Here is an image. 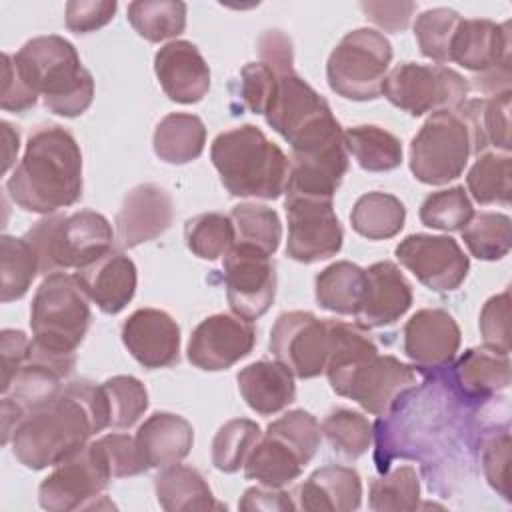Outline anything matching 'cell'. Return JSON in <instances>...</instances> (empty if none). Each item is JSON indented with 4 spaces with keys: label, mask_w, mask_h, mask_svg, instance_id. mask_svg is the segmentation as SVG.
<instances>
[{
    "label": "cell",
    "mask_w": 512,
    "mask_h": 512,
    "mask_svg": "<svg viewBox=\"0 0 512 512\" xmlns=\"http://www.w3.org/2000/svg\"><path fill=\"white\" fill-rule=\"evenodd\" d=\"M256 344L254 326L232 314H212L192 332L188 342V360L206 372L228 370L246 358Z\"/></svg>",
    "instance_id": "18"
},
{
    "label": "cell",
    "mask_w": 512,
    "mask_h": 512,
    "mask_svg": "<svg viewBox=\"0 0 512 512\" xmlns=\"http://www.w3.org/2000/svg\"><path fill=\"white\" fill-rule=\"evenodd\" d=\"M382 94L410 116H424L460 108L468 100V82L442 64L402 62L386 74Z\"/></svg>",
    "instance_id": "12"
},
{
    "label": "cell",
    "mask_w": 512,
    "mask_h": 512,
    "mask_svg": "<svg viewBox=\"0 0 512 512\" xmlns=\"http://www.w3.org/2000/svg\"><path fill=\"white\" fill-rule=\"evenodd\" d=\"M320 438L322 428L314 414L290 410L270 422L254 444L244 462V476L268 488H282L302 474L314 458Z\"/></svg>",
    "instance_id": "6"
},
{
    "label": "cell",
    "mask_w": 512,
    "mask_h": 512,
    "mask_svg": "<svg viewBox=\"0 0 512 512\" xmlns=\"http://www.w3.org/2000/svg\"><path fill=\"white\" fill-rule=\"evenodd\" d=\"M236 382L244 402L262 416L284 410L296 398L294 374L278 360H258L244 366Z\"/></svg>",
    "instance_id": "29"
},
{
    "label": "cell",
    "mask_w": 512,
    "mask_h": 512,
    "mask_svg": "<svg viewBox=\"0 0 512 512\" xmlns=\"http://www.w3.org/2000/svg\"><path fill=\"white\" fill-rule=\"evenodd\" d=\"M236 230V242L254 246L264 254L272 256L282 240V224L278 214L256 202L236 204L230 212Z\"/></svg>",
    "instance_id": "41"
},
{
    "label": "cell",
    "mask_w": 512,
    "mask_h": 512,
    "mask_svg": "<svg viewBox=\"0 0 512 512\" xmlns=\"http://www.w3.org/2000/svg\"><path fill=\"white\" fill-rule=\"evenodd\" d=\"M364 282V268L348 260L334 262L316 276V300L330 312L354 316L364 292Z\"/></svg>",
    "instance_id": "35"
},
{
    "label": "cell",
    "mask_w": 512,
    "mask_h": 512,
    "mask_svg": "<svg viewBox=\"0 0 512 512\" xmlns=\"http://www.w3.org/2000/svg\"><path fill=\"white\" fill-rule=\"evenodd\" d=\"M6 190L26 212L48 216L76 204L82 198V152L72 132L58 124L38 126Z\"/></svg>",
    "instance_id": "3"
},
{
    "label": "cell",
    "mask_w": 512,
    "mask_h": 512,
    "mask_svg": "<svg viewBox=\"0 0 512 512\" xmlns=\"http://www.w3.org/2000/svg\"><path fill=\"white\" fill-rule=\"evenodd\" d=\"M270 352L296 378H316L332 352V320L312 312H282L270 330Z\"/></svg>",
    "instance_id": "13"
},
{
    "label": "cell",
    "mask_w": 512,
    "mask_h": 512,
    "mask_svg": "<svg viewBox=\"0 0 512 512\" xmlns=\"http://www.w3.org/2000/svg\"><path fill=\"white\" fill-rule=\"evenodd\" d=\"M96 446L106 460L112 478L138 476L150 468L140 452L136 436L132 438L128 434H106L96 440Z\"/></svg>",
    "instance_id": "50"
},
{
    "label": "cell",
    "mask_w": 512,
    "mask_h": 512,
    "mask_svg": "<svg viewBox=\"0 0 512 512\" xmlns=\"http://www.w3.org/2000/svg\"><path fill=\"white\" fill-rule=\"evenodd\" d=\"M92 312L88 296L76 276L52 272L40 282L32 306V340L56 354H74L90 328Z\"/></svg>",
    "instance_id": "9"
},
{
    "label": "cell",
    "mask_w": 512,
    "mask_h": 512,
    "mask_svg": "<svg viewBox=\"0 0 512 512\" xmlns=\"http://www.w3.org/2000/svg\"><path fill=\"white\" fill-rule=\"evenodd\" d=\"M174 220V202L168 190L146 182L134 186L116 214V238L122 248H134L162 236Z\"/></svg>",
    "instance_id": "21"
},
{
    "label": "cell",
    "mask_w": 512,
    "mask_h": 512,
    "mask_svg": "<svg viewBox=\"0 0 512 512\" xmlns=\"http://www.w3.org/2000/svg\"><path fill=\"white\" fill-rule=\"evenodd\" d=\"M26 416V410L10 396L2 398V444H8L12 440L14 430Z\"/></svg>",
    "instance_id": "60"
},
{
    "label": "cell",
    "mask_w": 512,
    "mask_h": 512,
    "mask_svg": "<svg viewBox=\"0 0 512 512\" xmlns=\"http://www.w3.org/2000/svg\"><path fill=\"white\" fill-rule=\"evenodd\" d=\"M482 468L488 484L504 498L510 500V434L504 430L494 434L482 452Z\"/></svg>",
    "instance_id": "52"
},
{
    "label": "cell",
    "mask_w": 512,
    "mask_h": 512,
    "mask_svg": "<svg viewBox=\"0 0 512 512\" xmlns=\"http://www.w3.org/2000/svg\"><path fill=\"white\" fill-rule=\"evenodd\" d=\"M136 442L150 468H164L184 460L194 444V428L180 414L154 412L140 424Z\"/></svg>",
    "instance_id": "30"
},
{
    "label": "cell",
    "mask_w": 512,
    "mask_h": 512,
    "mask_svg": "<svg viewBox=\"0 0 512 512\" xmlns=\"http://www.w3.org/2000/svg\"><path fill=\"white\" fill-rule=\"evenodd\" d=\"M344 144L362 170L388 172L402 164L400 140L380 126L360 124L346 128Z\"/></svg>",
    "instance_id": "36"
},
{
    "label": "cell",
    "mask_w": 512,
    "mask_h": 512,
    "mask_svg": "<svg viewBox=\"0 0 512 512\" xmlns=\"http://www.w3.org/2000/svg\"><path fill=\"white\" fill-rule=\"evenodd\" d=\"M322 434L346 460L360 458L372 444V424L364 414L348 408L332 410L322 422Z\"/></svg>",
    "instance_id": "45"
},
{
    "label": "cell",
    "mask_w": 512,
    "mask_h": 512,
    "mask_svg": "<svg viewBox=\"0 0 512 512\" xmlns=\"http://www.w3.org/2000/svg\"><path fill=\"white\" fill-rule=\"evenodd\" d=\"M2 138H4V172L10 170V166L14 164V158L18 154V148H20V136H18V130L12 128L10 122L2 120Z\"/></svg>",
    "instance_id": "61"
},
{
    "label": "cell",
    "mask_w": 512,
    "mask_h": 512,
    "mask_svg": "<svg viewBox=\"0 0 512 512\" xmlns=\"http://www.w3.org/2000/svg\"><path fill=\"white\" fill-rule=\"evenodd\" d=\"M210 158L232 196L276 200L286 190L290 160L254 124L220 132L210 146Z\"/></svg>",
    "instance_id": "4"
},
{
    "label": "cell",
    "mask_w": 512,
    "mask_h": 512,
    "mask_svg": "<svg viewBox=\"0 0 512 512\" xmlns=\"http://www.w3.org/2000/svg\"><path fill=\"white\" fill-rule=\"evenodd\" d=\"M462 16L452 8L424 10L414 22V36L420 52L438 64L450 62V46Z\"/></svg>",
    "instance_id": "48"
},
{
    "label": "cell",
    "mask_w": 512,
    "mask_h": 512,
    "mask_svg": "<svg viewBox=\"0 0 512 512\" xmlns=\"http://www.w3.org/2000/svg\"><path fill=\"white\" fill-rule=\"evenodd\" d=\"M510 218L500 212H480L460 230L470 254L478 260H500L510 252Z\"/></svg>",
    "instance_id": "44"
},
{
    "label": "cell",
    "mask_w": 512,
    "mask_h": 512,
    "mask_svg": "<svg viewBox=\"0 0 512 512\" xmlns=\"http://www.w3.org/2000/svg\"><path fill=\"white\" fill-rule=\"evenodd\" d=\"M480 334L484 346L502 354L510 352V290L488 298L480 312Z\"/></svg>",
    "instance_id": "51"
},
{
    "label": "cell",
    "mask_w": 512,
    "mask_h": 512,
    "mask_svg": "<svg viewBox=\"0 0 512 512\" xmlns=\"http://www.w3.org/2000/svg\"><path fill=\"white\" fill-rule=\"evenodd\" d=\"M104 428L108 418L100 386L72 380L52 402L26 412L12 434V454L30 470L58 466Z\"/></svg>",
    "instance_id": "1"
},
{
    "label": "cell",
    "mask_w": 512,
    "mask_h": 512,
    "mask_svg": "<svg viewBox=\"0 0 512 512\" xmlns=\"http://www.w3.org/2000/svg\"><path fill=\"white\" fill-rule=\"evenodd\" d=\"M260 62L268 64L276 72L294 70V52L292 42L282 30H266L258 38Z\"/></svg>",
    "instance_id": "58"
},
{
    "label": "cell",
    "mask_w": 512,
    "mask_h": 512,
    "mask_svg": "<svg viewBox=\"0 0 512 512\" xmlns=\"http://www.w3.org/2000/svg\"><path fill=\"white\" fill-rule=\"evenodd\" d=\"M406 208L394 194L386 192H368L362 194L352 212V228L368 240H386L396 236L404 228Z\"/></svg>",
    "instance_id": "37"
},
{
    "label": "cell",
    "mask_w": 512,
    "mask_h": 512,
    "mask_svg": "<svg viewBox=\"0 0 512 512\" xmlns=\"http://www.w3.org/2000/svg\"><path fill=\"white\" fill-rule=\"evenodd\" d=\"M34 248L40 274L82 268L112 248V226L100 212L80 210L70 216L48 214L38 220L26 234Z\"/></svg>",
    "instance_id": "7"
},
{
    "label": "cell",
    "mask_w": 512,
    "mask_h": 512,
    "mask_svg": "<svg viewBox=\"0 0 512 512\" xmlns=\"http://www.w3.org/2000/svg\"><path fill=\"white\" fill-rule=\"evenodd\" d=\"M394 252L398 262L434 292L460 288L470 270L468 256L452 236L410 234Z\"/></svg>",
    "instance_id": "17"
},
{
    "label": "cell",
    "mask_w": 512,
    "mask_h": 512,
    "mask_svg": "<svg viewBox=\"0 0 512 512\" xmlns=\"http://www.w3.org/2000/svg\"><path fill=\"white\" fill-rule=\"evenodd\" d=\"M418 216L428 228L456 232L472 220L474 208L464 186H452L428 194L420 204Z\"/></svg>",
    "instance_id": "47"
},
{
    "label": "cell",
    "mask_w": 512,
    "mask_h": 512,
    "mask_svg": "<svg viewBox=\"0 0 512 512\" xmlns=\"http://www.w3.org/2000/svg\"><path fill=\"white\" fill-rule=\"evenodd\" d=\"M262 116L292 152L316 148L344 132L328 102L296 70L276 72Z\"/></svg>",
    "instance_id": "8"
},
{
    "label": "cell",
    "mask_w": 512,
    "mask_h": 512,
    "mask_svg": "<svg viewBox=\"0 0 512 512\" xmlns=\"http://www.w3.org/2000/svg\"><path fill=\"white\" fill-rule=\"evenodd\" d=\"M114 0H72L66 4V28L74 34H88L106 26L116 12Z\"/></svg>",
    "instance_id": "53"
},
{
    "label": "cell",
    "mask_w": 512,
    "mask_h": 512,
    "mask_svg": "<svg viewBox=\"0 0 512 512\" xmlns=\"http://www.w3.org/2000/svg\"><path fill=\"white\" fill-rule=\"evenodd\" d=\"M512 162L508 154L482 152L468 170V192L478 204H508L512 192Z\"/></svg>",
    "instance_id": "40"
},
{
    "label": "cell",
    "mask_w": 512,
    "mask_h": 512,
    "mask_svg": "<svg viewBox=\"0 0 512 512\" xmlns=\"http://www.w3.org/2000/svg\"><path fill=\"white\" fill-rule=\"evenodd\" d=\"M450 62L476 74L510 64L508 24H496L486 18H462L452 38Z\"/></svg>",
    "instance_id": "27"
},
{
    "label": "cell",
    "mask_w": 512,
    "mask_h": 512,
    "mask_svg": "<svg viewBox=\"0 0 512 512\" xmlns=\"http://www.w3.org/2000/svg\"><path fill=\"white\" fill-rule=\"evenodd\" d=\"M108 428H130L148 408L146 386L134 376H112L100 384Z\"/></svg>",
    "instance_id": "43"
},
{
    "label": "cell",
    "mask_w": 512,
    "mask_h": 512,
    "mask_svg": "<svg viewBox=\"0 0 512 512\" xmlns=\"http://www.w3.org/2000/svg\"><path fill=\"white\" fill-rule=\"evenodd\" d=\"M420 500V480L412 466L404 464L388 474L372 480L370 484V508L378 512L386 510H416Z\"/></svg>",
    "instance_id": "49"
},
{
    "label": "cell",
    "mask_w": 512,
    "mask_h": 512,
    "mask_svg": "<svg viewBox=\"0 0 512 512\" xmlns=\"http://www.w3.org/2000/svg\"><path fill=\"white\" fill-rule=\"evenodd\" d=\"M184 238L190 252L198 258L218 260L236 244V230L230 216L220 212H204L186 220Z\"/></svg>",
    "instance_id": "42"
},
{
    "label": "cell",
    "mask_w": 512,
    "mask_h": 512,
    "mask_svg": "<svg viewBox=\"0 0 512 512\" xmlns=\"http://www.w3.org/2000/svg\"><path fill=\"white\" fill-rule=\"evenodd\" d=\"M454 382L464 396L486 400L510 384V358L488 346L466 350L454 366Z\"/></svg>",
    "instance_id": "31"
},
{
    "label": "cell",
    "mask_w": 512,
    "mask_h": 512,
    "mask_svg": "<svg viewBox=\"0 0 512 512\" xmlns=\"http://www.w3.org/2000/svg\"><path fill=\"white\" fill-rule=\"evenodd\" d=\"M390 62L392 44L388 38L372 28H356L328 56V86L346 100H376L382 94Z\"/></svg>",
    "instance_id": "10"
},
{
    "label": "cell",
    "mask_w": 512,
    "mask_h": 512,
    "mask_svg": "<svg viewBox=\"0 0 512 512\" xmlns=\"http://www.w3.org/2000/svg\"><path fill=\"white\" fill-rule=\"evenodd\" d=\"M366 18L386 32H402L408 28L416 10L414 2H362Z\"/></svg>",
    "instance_id": "57"
},
{
    "label": "cell",
    "mask_w": 512,
    "mask_h": 512,
    "mask_svg": "<svg viewBox=\"0 0 512 512\" xmlns=\"http://www.w3.org/2000/svg\"><path fill=\"white\" fill-rule=\"evenodd\" d=\"M412 306V286L394 262L382 260L366 270L364 292L356 310V324L382 328L400 320Z\"/></svg>",
    "instance_id": "24"
},
{
    "label": "cell",
    "mask_w": 512,
    "mask_h": 512,
    "mask_svg": "<svg viewBox=\"0 0 512 512\" xmlns=\"http://www.w3.org/2000/svg\"><path fill=\"white\" fill-rule=\"evenodd\" d=\"M260 436V426L248 418H234L222 424L212 440L214 468L228 474L240 470Z\"/></svg>",
    "instance_id": "46"
},
{
    "label": "cell",
    "mask_w": 512,
    "mask_h": 512,
    "mask_svg": "<svg viewBox=\"0 0 512 512\" xmlns=\"http://www.w3.org/2000/svg\"><path fill=\"white\" fill-rule=\"evenodd\" d=\"M284 208L288 216L286 254L292 260L314 264L340 252L344 232L332 200L286 196Z\"/></svg>",
    "instance_id": "14"
},
{
    "label": "cell",
    "mask_w": 512,
    "mask_h": 512,
    "mask_svg": "<svg viewBox=\"0 0 512 512\" xmlns=\"http://www.w3.org/2000/svg\"><path fill=\"white\" fill-rule=\"evenodd\" d=\"M152 144L162 162L182 166L202 154L206 144V126L194 114L172 112L158 122Z\"/></svg>",
    "instance_id": "34"
},
{
    "label": "cell",
    "mask_w": 512,
    "mask_h": 512,
    "mask_svg": "<svg viewBox=\"0 0 512 512\" xmlns=\"http://www.w3.org/2000/svg\"><path fill=\"white\" fill-rule=\"evenodd\" d=\"M112 480L106 460L102 458L96 442L86 444L76 456L58 464L38 488V502L50 512H68L86 508L88 500L100 496V492Z\"/></svg>",
    "instance_id": "16"
},
{
    "label": "cell",
    "mask_w": 512,
    "mask_h": 512,
    "mask_svg": "<svg viewBox=\"0 0 512 512\" xmlns=\"http://www.w3.org/2000/svg\"><path fill=\"white\" fill-rule=\"evenodd\" d=\"M346 172L348 150L342 132L316 148L292 152L290 174L284 194L332 200Z\"/></svg>",
    "instance_id": "20"
},
{
    "label": "cell",
    "mask_w": 512,
    "mask_h": 512,
    "mask_svg": "<svg viewBox=\"0 0 512 512\" xmlns=\"http://www.w3.org/2000/svg\"><path fill=\"white\" fill-rule=\"evenodd\" d=\"M224 284L232 312L254 322L274 302L276 266L262 250L236 242L224 256Z\"/></svg>",
    "instance_id": "15"
},
{
    "label": "cell",
    "mask_w": 512,
    "mask_h": 512,
    "mask_svg": "<svg viewBox=\"0 0 512 512\" xmlns=\"http://www.w3.org/2000/svg\"><path fill=\"white\" fill-rule=\"evenodd\" d=\"M324 372L336 394L376 416L388 414L418 382L412 366L378 354L362 326L340 320H332V352Z\"/></svg>",
    "instance_id": "2"
},
{
    "label": "cell",
    "mask_w": 512,
    "mask_h": 512,
    "mask_svg": "<svg viewBox=\"0 0 512 512\" xmlns=\"http://www.w3.org/2000/svg\"><path fill=\"white\" fill-rule=\"evenodd\" d=\"M158 504L168 512H192L224 508L214 500L206 478L192 466L180 462L164 466L154 478Z\"/></svg>",
    "instance_id": "32"
},
{
    "label": "cell",
    "mask_w": 512,
    "mask_h": 512,
    "mask_svg": "<svg viewBox=\"0 0 512 512\" xmlns=\"http://www.w3.org/2000/svg\"><path fill=\"white\" fill-rule=\"evenodd\" d=\"M74 366L76 354H56L32 340L28 356L16 372L8 394H12L10 398L26 412L46 406L64 390L66 378L72 374Z\"/></svg>",
    "instance_id": "23"
},
{
    "label": "cell",
    "mask_w": 512,
    "mask_h": 512,
    "mask_svg": "<svg viewBox=\"0 0 512 512\" xmlns=\"http://www.w3.org/2000/svg\"><path fill=\"white\" fill-rule=\"evenodd\" d=\"M20 78L42 96L44 106L66 118L80 116L94 98V78L82 66L72 42L48 34L28 40L14 56Z\"/></svg>",
    "instance_id": "5"
},
{
    "label": "cell",
    "mask_w": 512,
    "mask_h": 512,
    "mask_svg": "<svg viewBox=\"0 0 512 512\" xmlns=\"http://www.w3.org/2000/svg\"><path fill=\"white\" fill-rule=\"evenodd\" d=\"M0 254V300L8 304L28 292L36 274H40V264L24 236L4 234L0 238Z\"/></svg>",
    "instance_id": "38"
},
{
    "label": "cell",
    "mask_w": 512,
    "mask_h": 512,
    "mask_svg": "<svg viewBox=\"0 0 512 512\" xmlns=\"http://www.w3.org/2000/svg\"><path fill=\"white\" fill-rule=\"evenodd\" d=\"M294 498L296 508L308 512H350L360 508L362 480L354 468L338 464L322 466L296 488Z\"/></svg>",
    "instance_id": "28"
},
{
    "label": "cell",
    "mask_w": 512,
    "mask_h": 512,
    "mask_svg": "<svg viewBox=\"0 0 512 512\" xmlns=\"http://www.w3.org/2000/svg\"><path fill=\"white\" fill-rule=\"evenodd\" d=\"M292 494L280 490V488H248L240 502L238 508L240 510H294L296 502H292L290 498Z\"/></svg>",
    "instance_id": "59"
},
{
    "label": "cell",
    "mask_w": 512,
    "mask_h": 512,
    "mask_svg": "<svg viewBox=\"0 0 512 512\" xmlns=\"http://www.w3.org/2000/svg\"><path fill=\"white\" fill-rule=\"evenodd\" d=\"M4 64V82H2V98L0 106L8 112H26L38 102V94L26 86V82L20 78L14 66V58L10 54H2Z\"/></svg>",
    "instance_id": "55"
},
{
    "label": "cell",
    "mask_w": 512,
    "mask_h": 512,
    "mask_svg": "<svg viewBox=\"0 0 512 512\" xmlns=\"http://www.w3.org/2000/svg\"><path fill=\"white\" fill-rule=\"evenodd\" d=\"M82 292L104 312L118 314L136 292V266L124 252L110 248L96 260L76 270Z\"/></svg>",
    "instance_id": "26"
},
{
    "label": "cell",
    "mask_w": 512,
    "mask_h": 512,
    "mask_svg": "<svg viewBox=\"0 0 512 512\" xmlns=\"http://www.w3.org/2000/svg\"><path fill=\"white\" fill-rule=\"evenodd\" d=\"M460 348V328L442 308H422L404 324V354L420 368L450 364Z\"/></svg>",
    "instance_id": "22"
},
{
    "label": "cell",
    "mask_w": 512,
    "mask_h": 512,
    "mask_svg": "<svg viewBox=\"0 0 512 512\" xmlns=\"http://www.w3.org/2000/svg\"><path fill=\"white\" fill-rule=\"evenodd\" d=\"M154 72L164 94L178 104L200 102L210 90V68L188 40H172L154 56Z\"/></svg>",
    "instance_id": "25"
},
{
    "label": "cell",
    "mask_w": 512,
    "mask_h": 512,
    "mask_svg": "<svg viewBox=\"0 0 512 512\" xmlns=\"http://www.w3.org/2000/svg\"><path fill=\"white\" fill-rule=\"evenodd\" d=\"M128 22L148 42L176 38L186 28V4L176 0H136L128 4Z\"/></svg>",
    "instance_id": "39"
},
{
    "label": "cell",
    "mask_w": 512,
    "mask_h": 512,
    "mask_svg": "<svg viewBox=\"0 0 512 512\" xmlns=\"http://www.w3.org/2000/svg\"><path fill=\"white\" fill-rule=\"evenodd\" d=\"M276 80V70L264 62H250L240 72V96L244 104L254 112L262 114Z\"/></svg>",
    "instance_id": "54"
},
{
    "label": "cell",
    "mask_w": 512,
    "mask_h": 512,
    "mask_svg": "<svg viewBox=\"0 0 512 512\" xmlns=\"http://www.w3.org/2000/svg\"><path fill=\"white\" fill-rule=\"evenodd\" d=\"M122 342L132 358L148 370L168 368L180 360V326L158 308H140L122 324Z\"/></svg>",
    "instance_id": "19"
},
{
    "label": "cell",
    "mask_w": 512,
    "mask_h": 512,
    "mask_svg": "<svg viewBox=\"0 0 512 512\" xmlns=\"http://www.w3.org/2000/svg\"><path fill=\"white\" fill-rule=\"evenodd\" d=\"M30 338L22 330H12L6 328L0 334V356H2V396L8 394L10 384L24 364L28 350H30Z\"/></svg>",
    "instance_id": "56"
},
{
    "label": "cell",
    "mask_w": 512,
    "mask_h": 512,
    "mask_svg": "<svg viewBox=\"0 0 512 512\" xmlns=\"http://www.w3.org/2000/svg\"><path fill=\"white\" fill-rule=\"evenodd\" d=\"M458 112L466 118L474 154L486 152L490 146L508 154L510 150V90L494 94L490 98L466 100Z\"/></svg>",
    "instance_id": "33"
},
{
    "label": "cell",
    "mask_w": 512,
    "mask_h": 512,
    "mask_svg": "<svg viewBox=\"0 0 512 512\" xmlns=\"http://www.w3.org/2000/svg\"><path fill=\"white\" fill-rule=\"evenodd\" d=\"M472 154V132L458 108L434 112L410 142V170L424 184H448L464 172Z\"/></svg>",
    "instance_id": "11"
}]
</instances>
